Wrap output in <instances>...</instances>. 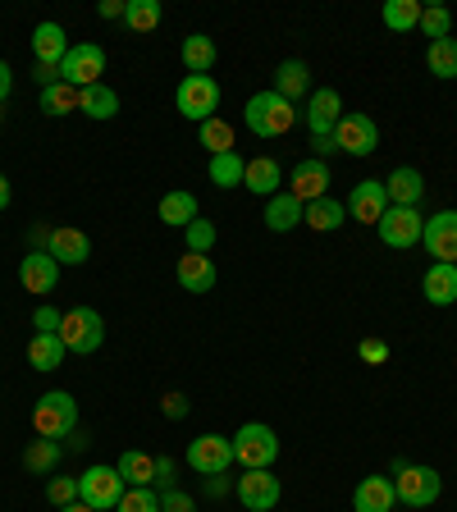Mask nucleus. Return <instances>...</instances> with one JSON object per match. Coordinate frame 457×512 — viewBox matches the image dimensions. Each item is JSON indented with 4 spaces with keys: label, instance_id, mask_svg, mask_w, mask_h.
I'll list each match as a JSON object with an SVG mask.
<instances>
[{
    "label": "nucleus",
    "instance_id": "nucleus-1",
    "mask_svg": "<svg viewBox=\"0 0 457 512\" xmlns=\"http://www.w3.org/2000/svg\"><path fill=\"white\" fill-rule=\"evenodd\" d=\"M243 119H247V128H252L261 142H266V138H284L288 128L298 124V106H293V101H284L275 87H266V92L247 96Z\"/></svg>",
    "mask_w": 457,
    "mask_h": 512
},
{
    "label": "nucleus",
    "instance_id": "nucleus-2",
    "mask_svg": "<svg viewBox=\"0 0 457 512\" xmlns=\"http://www.w3.org/2000/svg\"><path fill=\"white\" fill-rule=\"evenodd\" d=\"M32 426H37V435L42 439H64L78 430V403L74 394H64V389H51V394L37 398V407H32Z\"/></svg>",
    "mask_w": 457,
    "mask_h": 512
},
{
    "label": "nucleus",
    "instance_id": "nucleus-3",
    "mask_svg": "<svg viewBox=\"0 0 457 512\" xmlns=\"http://www.w3.org/2000/svg\"><path fill=\"white\" fill-rule=\"evenodd\" d=\"M174 110L183 119H192V124L215 119V110H220V83L211 74H188L179 83V92H174Z\"/></svg>",
    "mask_w": 457,
    "mask_h": 512
},
{
    "label": "nucleus",
    "instance_id": "nucleus-4",
    "mask_svg": "<svg viewBox=\"0 0 457 512\" xmlns=\"http://www.w3.org/2000/svg\"><path fill=\"white\" fill-rule=\"evenodd\" d=\"M60 343H64L69 352H78V357L96 352L101 343H106V320H101V311H96V307L64 311V320H60Z\"/></svg>",
    "mask_w": 457,
    "mask_h": 512
},
{
    "label": "nucleus",
    "instance_id": "nucleus-5",
    "mask_svg": "<svg viewBox=\"0 0 457 512\" xmlns=\"http://www.w3.org/2000/svg\"><path fill=\"white\" fill-rule=\"evenodd\" d=\"M279 458V435L261 421H247L243 430L234 435V462L243 471H256V467H275Z\"/></svg>",
    "mask_w": 457,
    "mask_h": 512
},
{
    "label": "nucleus",
    "instance_id": "nucleus-6",
    "mask_svg": "<svg viewBox=\"0 0 457 512\" xmlns=\"http://www.w3.org/2000/svg\"><path fill=\"white\" fill-rule=\"evenodd\" d=\"M439 490H444V480H439L435 467H407V462H398V480H394L398 503H407V508H430V503L439 499Z\"/></svg>",
    "mask_w": 457,
    "mask_h": 512
},
{
    "label": "nucleus",
    "instance_id": "nucleus-7",
    "mask_svg": "<svg viewBox=\"0 0 457 512\" xmlns=\"http://www.w3.org/2000/svg\"><path fill=\"white\" fill-rule=\"evenodd\" d=\"M78 485H83V503L96 512H115L119 499H124V476H119V467H87L83 476H78Z\"/></svg>",
    "mask_w": 457,
    "mask_h": 512
},
{
    "label": "nucleus",
    "instance_id": "nucleus-8",
    "mask_svg": "<svg viewBox=\"0 0 457 512\" xmlns=\"http://www.w3.org/2000/svg\"><path fill=\"white\" fill-rule=\"evenodd\" d=\"M101 74H106V51L96 42H83V46H69V55L60 60V78L69 87H92V83H101Z\"/></svg>",
    "mask_w": 457,
    "mask_h": 512
},
{
    "label": "nucleus",
    "instance_id": "nucleus-9",
    "mask_svg": "<svg viewBox=\"0 0 457 512\" xmlns=\"http://www.w3.org/2000/svg\"><path fill=\"white\" fill-rule=\"evenodd\" d=\"M375 229H380L384 247H416L421 243V229H426V215L416 211V206H389Z\"/></svg>",
    "mask_w": 457,
    "mask_h": 512
},
{
    "label": "nucleus",
    "instance_id": "nucleus-10",
    "mask_svg": "<svg viewBox=\"0 0 457 512\" xmlns=\"http://www.w3.org/2000/svg\"><path fill=\"white\" fill-rule=\"evenodd\" d=\"M188 462L197 476H224L229 462H234V439L224 435H197L188 444Z\"/></svg>",
    "mask_w": 457,
    "mask_h": 512
},
{
    "label": "nucleus",
    "instance_id": "nucleus-11",
    "mask_svg": "<svg viewBox=\"0 0 457 512\" xmlns=\"http://www.w3.org/2000/svg\"><path fill=\"white\" fill-rule=\"evenodd\" d=\"M279 476L270 467H256V471H243L238 476V503H243L247 512H270L279 503Z\"/></svg>",
    "mask_w": 457,
    "mask_h": 512
},
{
    "label": "nucleus",
    "instance_id": "nucleus-12",
    "mask_svg": "<svg viewBox=\"0 0 457 512\" xmlns=\"http://www.w3.org/2000/svg\"><path fill=\"white\" fill-rule=\"evenodd\" d=\"M334 142H339V151H348V156H371V151L380 147V128H375L371 115L352 110V115L339 119V128H334Z\"/></svg>",
    "mask_w": 457,
    "mask_h": 512
},
{
    "label": "nucleus",
    "instance_id": "nucleus-13",
    "mask_svg": "<svg viewBox=\"0 0 457 512\" xmlns=\"http://www.w3.org/2000/svg\"><path fill=\"white\" fill-rule=\"evenodd\" d=\"M288 192L298 197L302 206H311V202H320V197H330V165L325 160H298L293 165V174H288Z\"/></svg>",
    "mask_w": 457,
    "mask_h": 512
},
{
    "label": "nucleus",
    "instance_id": "nucleus-14",
    "mask_svg": "<svg viewBox=\"0 0 457 512\" xmlns=\"http://www.w3.org/2000/svg\"><path fill=\"white\" fill-rule=\"evenodd\" d=\"M302 115H307L311 138H330L343 119V96L334 92V87H316V92L307 96V110H302Z\"/></svg>",
    "mask_w": 457,
    "mask_h": 512
},
{
    "label": "nucleus",
    "instance_id": "nucleus-15",
    "mask_svg": "<svg viewBox=\"0 0 457 512\" xmlns=\"http://www.w3.org/2000/svg\"><path fill=\"white\" fill-rule=\"evenodd\" d=\"M421 247H426L435 261H448V266H457V211L430 215L426 229H421Z\"/></svg>",
    "mask_w": 457,
    "mask_h": 512
},
{
    "label": "nucleus",
    "instance_id": "nucleus-16",
    "mask_svg": "<svg viewBox=\"0 0 457 512\" xmlns=\"http://www.w3.org/2000/svg\"><path fill=\"white\" fill-rule=\"evenodd\" d=\"M384 211H389V192H384V179H362L348 197V215L357 224H380Z\"/></svg>",
    "mask_w": 457,
    "mask_h": 512
},
{
    "label": "nucleus",
    "instance_id": "nucleus-17",
    "mask_svg": "<svg viewBox=\"0 0 457 512\" xmlns=\"http://www.w3.org/2000/svg\"><path fill=\"white\" fill-rule=\"evenodd\" d=\"M19 284L28 288V293H51V288L60 284V261H55L46 247L42 252L32 247V252L19 261Z\"/></svg>",
    "mask_w": 457,
    "mask_h": 512
},
{
    "label": "nucleus",
    "instance_id": "nucleus-18",
    "mask_svg": "<svg viewBox=\"0 0 457 512\" xmlns=\"http://www.w3.org/2000/svg\"><path fill=\"white\" fill-rule=\"evenodd\" d=\"M46 252H51L60 266H83L87 256H92V238H87L83 229H74V224H60V229H51Z\"/></svg>",
    "mask_w": 457,
    "mask_h": 512
},
{
    "label": "nucleus",
    "instance_id": "nucleus-19",
    "mask_svg": "<svg viewBox=\"0 0 457 512\" xmlns=\"http://www.w3.org/2000/svg\"><path fill=\"white\" fill-rule=\"evenodd\" d=\"M398 494H394V480L389 476H366L357 490H352V508L357 512H394Z\"/></svg>",
    "mask_w": 457,
    "mask_h": 512
},
{
    "label": "nucleus",
    "instance_id": "nucleus-20",
    "mask_svg": "<svg viewBox=\"0 0 457 512\" xmlns=\"http://www.w3.org/2000/svg\"><path fill=\"white\" fill-rule=\"evenodd\" d=\"M174 279H179L188 293H211L215 288V261L211 256H197V252H183L179 256V266H174Z\"/></svg>",
    "mask_w": 457,
    "mask_h": 512
},
{
    "label": "nucleus",
    "instance_id": "nucleus-21",
    "mask_svg": "<svg viewBox=\"0 0 457 512\" xmlns=\"http://www.w3.org/2000/svg\"><path fill=\"white\" fill-rule=\"evenodd\" d=\"M384 192H389V206H421L426 197V179L412 165H398L389 179H384Z\"/></svg>",
    "mask_w": 457,
    "mask_h": 512
},
{
    "label": "nucleus",
    "instance_id": "nucleus-22",
    "mask_svg": "<svg viewBox=\"0 0 457 512\" xmlns=\"http://www.w3.org/2000/svg\"><path fill=\"white\" fill-rule=\"evenodd\" d=\"M421 293H426L430 307H453L457 302V266L435 261V266L426 270V279H421Z\"/></svg>",
    "mask_w": 457,
    "mask_h": 512
},
{
    "label": "nucleus",
    "instance_id": "nucleus-23",
    "mask_svg": "<svg viewBox=\"0 0 457 512\" xmlns=\"http://www.w3.org/2000/svg\"><path fill=\"white\" fill-rule=\"evenodd\" d=\"M302 211H307V206H302L293 192H275V197H266V229L270 234H288V229L302 224Z\"/></svg>",
    "mask_w": 457,
    "mask_h": 512
},
{
    "label": "nucleus",
    "instance_id": "nucleus-24",
    "mask_svg": "<svg viewBox=\"0 0 457 512\" xmlns=\"http://www.w3.org/2000/svg\"><path fill=\"white\" fill-rule=\"evenodd\" d=\"M279 183H284V170H279L275 156L247 160V174H243V188H247V192H256V197H275Z\"/></svg>",
    "mask_w": 457,
    "mask_h": 512
},
{
    "label": "nucleus",
    "instance_id": "nucleus-25",
    "mask_svg": "<svg viewBox=\"0 0 457 512\" xmlns=\"http://www.w3.org/2000/svg\"><path fill=\"white\" fill-rule=\"evenodd\" d=\"M197 215H202V206H197V197L188 188H174L160 197V220L170 224V229H188Z\"/></svg>",
    "mask_w": 457,
    "mask_h": 512
},
{
    "label": "nucleus",
    "instance_id": "nucleus-26",
    "mask_svg": "<svg viewBox=\"0 0 457 512\" xmlns=\"http://www.w3.org/2000/svg\"><path fill=\"white\" fill-rule=\"evenodd\" d=\"M275 92L284 96V101H293V106H298L302 96H311V69L302 60H284L275 69Z\"/></svg>",
    "mask_w": 457,
    "mask_h": 512
},
{
    "label": "nucleus",
    "instance_id": "nucleus-27",
    "mask_svg": "<svg viewBox=\"0 0 457 512\" xmlns=\"http://www.w3.org/2000/svg\"><path fill=\"white\" fill-rule=\"evenodd\" d=\"M32 55L42 64H60L69 55V37H64L60 23H37L32 28Z\"/></svg>",
    "mask_w": 457,
    "mask_h": 512
},
{
    "label": "nucleus",
    "instance_id": "nucleus-28",
    "mask_svg": "<svg viewBox=\"0 0 457 512\" xmlns=\"http://www.w3.org/2000/svg\"><path fill=\"white\" fill-rule=\"evenodd\" d=\"M64 352H69V348H64V343H60V334H32V339H28V366H32V371H60V366H64Z\"/></svg>",
    "mask_w": 457,
    "mask_h": 512
},
{
    "label": "nucleus",
    "instance_id": "nucleus-29",
    "mask_svg": "<svg viewBox=\"0 0 457 512\" xmlns=\"http://www.w3.org/2000/svg\"><path fill=\"white\" fill-rule=\"evenodd\" d=\"M78 110H83L87 119H115L119 115V92L106 83H92L78 92Z\"/></svg>",
    "mask_w": 457,
    "mask_h": 512
},
{
    "label": "nucleus",
    "instance_id": "nucleus-30",
    "mask_svg": "<svg viewBox=\"0 0 457 512\" xmlns=\"http://www.w3.org/2000/svg\"><path fill=\"white\" fill-rule=\"evenodd\" d=\"M343 220H348V206L334 202V197H320V202H311L307 211H302V224L316 229V234H330V229H339Z\"/></svg>",
    "mask_w": 457,
    "mask_h": 512
},
{
    "label": "nucleus",
    "instance_id": "nucleus-31",
    "mask_svg": "<svg viewBox=\"0 0 457 512\" xmlns=\"http://www.w3.org/2000/svg\"><path fill=\"white\" fill-rule=\"evenodd\" d=\"M60 458H64V444H55V439H42V435L23 448V467H28L32 476H51Z\"/></svg>",
    "mask_w": 457,
    "mask_h": 512
},
{
    "label": "nucleus",
    "instance_id": "nucleus-32",
    "mask_svg": "<svg viewBox=\"0 0 457 512\" xmlns=\"http://www.w3.org/2000/svg\"><path fill=\"white\" fill-rule=\"evenodd\" d=\"M206 174H211L215 188H243V174H247V160L238 156V151H224V156H211V165H206Z\"/></svg>",
    "mask_w": 457,
    "mask_h": 512
},
{
    "label": "nucleus",
    "instance_id": "nucleus-33",
    "mask_svg": "<svg viewBox=\"0 0 457 512\" xmlns=\"http://www.w3.org/2000/svg\"><path fill=\"white\" fill-rule=\"evenodd\" d=\"M215 42L206 37V32H192V37H183V64H188V74H211L215 69Z\"/></svg>",
    "mask_w": 457,
    "mask_h": 512
},
{
    "label": "nucleus",
    "instance_id": "nucleus-34",
    "mask_svg": "<svg viewBox=\"0 0 457 512\" xmlns=\"http://www.w3.org/2000/svg\"><path fill=\"white\" fill-rule=\"evenodd\" d=\"M119 476H124V485H151L156 480V458H147L142 448H124L119 453Z\"/></svg>",
    "mask_w": 457,
    "mask_h": 512
},
{
    "label": "nucleus",
    "instance_id": "nucleus-35",
    "mask_svg": "<svg viewBox=\"0 0 457 512\" xmlns=\"http://www.w3.org/2000/svg\"><path fill=\"white\" fill-rule=\"evenodd\" d=\"M197 147H206L211 156H224V151H234V128H229V119H206V124H197Z\"/></svg>",
    "mask_w": 457,
    "mask_h": 512
},
{
    "label": "nucleus",
    "instance_id": "nucleus-36",
    "mask_svg": "<svg viewBox=\"0 0 457 512\" xmlns=\"http://www.w3.org/2000/svg\"><path fill=\"white\" fill-rule=\"evenodd\" d=\"M421 0H384V28H394V32H412L421 28Z\"/></svg>",
    "mask_w": 457,
    "mask_h": 512
},
{
    "label": "nucleus",
    "instance_id": "nucleus-37",
    "mask_svg": "<svg viewBox=\"0 0 457 512\" xmlns=\"http://www.w3.org/2000/svg\"><path fill=\"white\" fill-rule=\"evenodd\" d=\"M426 64H430V74H435V78H448V83H453V78H457V42H453V37L430 42L426 46Z\"/></svg>",
    "mask_w": 457,
    "mask_h": 512
},
{
    "label": "nucleus",
    "instance_id": "nucleus-38",
    "mask_svg": "<svg viewBox=\"0 0 457 512\" xmlns=\"http://www.w3.org/2000/svg\"><path fill=\"white\" fill-rule=\"evenodd\" d=\"M42 110L51 119L74 115V110H78V87H69L64 78H60V83H51V87H42Z\"/></svg>",
    "mask_w": 457,
    "mask_h": 512
},
{
    "label": "nucleus",
    "instance_id": "nucleus-39",
    "mask_svg": "<svg viewBox=\"0 0 457 512\" xmlns=\"http://www.w3.org/2000/svg\"><path fill=\"white\" fill-rule=\"evenodd\" d=\"M160 19H165V10H160V0H128L124 10V23L133 32H156Z\"/></svg>",
    "mask_w": 457,
    "mask_h": 512
},
{
    "label": "nucleus",
    "instance_id": "nucleus-40",
    "mask_svg": "<svg viewBox=\"0 0 457 512\" xmlns=\"http://www.w3.org/2000/svg\"><path fill=\"white\" fill-rule=\"evenodd\" d=\"M115 512H160V494L151 485H128Z\"/></svg>",
    "mask_w": 457,
    "mask_h": 512
},
{
    "label": "nucleus",
    "instance_id": "nucleus-41",
    "mask_svg": "<svg viewBox=\"0 0 457 512\" xmlns=\"http://www.w3.org/2000/svg\"><path fill=\"white\" fill-rule=\"evenodd\" d=\"M183 243H188V252H197V256H211V247H215V224L197 215V220H192L188 229H183Z\"/></svg>",
    "mask_w": 457,
    "mask_h": 512
},
{
    "label": "nucleus",
    "instance_id": "nucleus-42",
    "mask_svg": "<svg viewBox=\"0 0 457 512\" xmlns=\"http://www.w3.org/2000/svg\"><path fill=\"white\" fill-rule=\"evenodd\" d=\"M448 28H453V10H448V5H426V10H421V32H426L430 42L448 37Z\"/></svg>",
    "mask_w": 457,
    "mask_h": 512
},
{
    "label": "nucleus",
    "instance_id": "nucleus-43",
    "mask_svg": "<svg viewBox=\"0 0 457 512\" xmlns=\"http://www.w3.org/2000/svg\"><path fill=\"white\" fill-rule=\"evenodd\" d=\"M46 499H51L55 508H69L74 499H83V485H78V476H55L51 485H46Z\"/></svg>",
    "mask_w": 457,
    "mask_h": 512
},
{
    "label": "nucleus",
    "instance_id": "nucleus-44",
    "mask_svg": "<svg viewBox=\"0 0 457 512\" xmlns=\"http://www.w3.org/2000/svg\"><path fill=\"white\" fill-rule=\"evenodd\" d=\"M60 320H64V311H55L51 302H42V307L32 311V325H37V334H60Z\"/></svg>",
    "mask_w": 457,
    "mask_h": 512
},
{
    "label": "nucleus",
    "instance_id": "nucleus-45",
    "mask_svg": "<svg viewBox=\"0 0 457 512\" xmlns=\"http://www.w3.org/2000/svg\"><path fill=\"white\" fill-rule=\"evenodd\" d=\"M160 512H197L183 490H160Z\"/></svg>",
    "mask_w": 457,
    "mask_h": 512
},
{
    "label": "nucleus",
    "instance_id": "nucleus-46",
    "mask_svg": "<svg viewBox=\"0 0 457 512\" xmlns=\"http://www.w3.org/2000/svg\"><path fill=\"white\" fill-rule=\"evenodd\" d=\"M160 412L170 416V421H183V416H188V398H183V394H165V403H160Z\"/></svg>",
    "mask_w": 457,
    "mask_h": 512
},
{
    "label": "nucleus",
    "instance_id": "nucleus-47",
    "mask_svg": "<svg viewBox=\"0 0 457 512\" xmlns=\"http://www.w3.org/2000/svg\"><path fill=\"white\" fill-rule=\"evenodd\" d=\"M32 78H37V87H51V83H60V64H32Z\"/></svg>",
    "mask_w": 457,
    "mask_h": 512
},
{
    "label": "nucleus",
    "instance_id": "nucleus-48",
    "mask_svg": "<svg viewBox=\"0 0 457 512\" xmlns=\"http://www.w3.org/2000/svg\"><path fill=\"white\" fill-rule=\"evenodd\" d=\"M156 485L160 490H174V462L170 458H156Z\"/></svg>",
    "mask_w": 457,
    "mask_h": 512
},
{
    "label": "nucleus",
    "instance_id": "nucleus-49",
    "mask_svg": "<svg viewBox=\"0 0 457 512\" xmlns=\"http://www.w3.org/2000/svg\"><path fill=\"white\" fill-rule=\"evenodd\" d=\"M362 357H366V362H384V357H389V343L366 339V343H362Z\"/></svg>",
    "mask_w": 457,
    "mask_h": 512
},
{
    "label": "nucleus",
    "instance_id": "nucleus-50",
    "mask_svg": "<svg viewBox=\"0 0 457 512\" xmlns=\"http://www.w3.org/2000/svg\"><path fill=\"white\" fill-rule=\"evenodd\" d=\"M10 96H14V69H10L5 60H0V106H5Z\"/></svg>",
    "mask_w": 457,
    "mask_h": 512
},
{
    "label": "nucleus",
    "instance_id": "nucleus-51",
    "mask_svg": "<svg viewBox=\"0 0 457 512\" xmlns=\"http://www.w3.org/2000/svg\"><path fill=\"white\" fill-rule=\"evenodd\" d=\"M128 0H101V19H124Z\"/></svg>",
    "mask_w": 457,
    "mask_h": 512
},
{
    "label": "nucleus",
    "instance_id": "nucleus-52",
    "mask_svg": "<svg viewBox=\"0 0 457 512\" xmlns=\"http://www.w3.org/2000/svg\"><path fill=\"white\" fill-rule=\"evenodd\" d=\"M311 147H316V160H325L339 151V142H334V133H330V138H311Z\"/></svg>",
    "mask_w": 457,
    "mask_h": 512
},
{
    "label": "nucleus",
    "instance_id": "nucleus-53",
    "mask_svg": "<svg viewBox=\"0 0 457 512\" xmlns=\"http://www.w3.org/2000/svg\"><path fill=\"white\" fill-rule=\"evenodd\" d=\"M64 439H69V444H64V448H69V453H78V448H87V444H92V439H87L83 430H74V435H64Z\"/></svg>",
    "mask_w": 457,
    "mask_h": 512
},
{
    "label": "nucleus",
    "instance_id": "nucleus-54",
    "mask_svg": "<svg viewBox=\"0 0 457 512\" xmlns=\"http://www.w3.org/2000/svg\"><path fill=\"white\" fill-rule=\"evenodd\" d=\"M10 197H14V192H10V179L0 174V211H10Z\"/></svg>",
    "mask_w": 457,
    "mask_h": 512
},
{
    "label": "nucleus",
    "instance_id": "nucleus-55",
    "mask_svg": "<svg viewBox=\"0 0 457 512\" xmlns=\"http://www.w3.org/2000/svg\"><path fill=\"white\" fill-rule=\"evenodd\" d=\"M60 512H96V508H87L83 499H74V503H69V508H60Z\"/></svg>",
    "mask_w": 457,
    "mask_h": 512
},
{
    "label": "nucleus",
    "instance_id": "nucleus-56",
    "mask_svg": "<svg viewBox=\"0 0 457 512\" xmlns=\"http://www.w3.org/2000/svg\"><path fill=\"white\" fill-rule=\"evenodd\" d=\"M0 119H5V110H0Z\"/></svg>",
    "mask_w": 457,
    "mask_h": 512
}]
</instances>
